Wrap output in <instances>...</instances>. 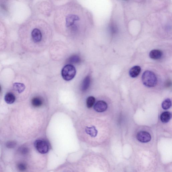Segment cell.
Here are the masks:
<instances>
[{"label":"cell","instance_id":"obj_8","mask_svg":"<svg viewBox=\"0 0 172 172\" xmlns=\"http://www.w3.org/2000/svg\"><path fill=\"white\" fill-rule=\"evenodd\" d=\"M162 55V52L158 50H151L149 54L150 58L154 60H157L161 59Z\"/></svg>","mask_w":172,"mask_h":172},{"label":"cell","instance_id":"obj_5","mask_svg":"<svg viewBox=\"0 0 172 172\" xmlns=\"http://www.w3.org/2000/svg\"><path fill=\"white\" fill-rule=\"evenodd\" d=\"M137 138L138 140L143 143H146L150 142L151 139V135L149 133L145 131L139 132L137 135Z\"/></svg>","mask_w":172,"mask_h":172},{"label":"cell","instance_id":"obj_6","mask_svg":"<svg viewBox=\"0 0 172 172\" xmlns=\"http://www.w3.org/2000/svg\"><path fill=\"white\" fill-rule=\"evenodd\" d=\"M31 36L34 42H40L42 40V32L40 29L38 28H34L32 32Z\"/></svg>","mask_w":172,"mask_h":172},{"label":"cell","instance_id":"obj_10","mask_svg":"<svg viewBox=\"0 0 172 172\" xmlns=\"http://www.w3.org/2000/svg\"><path fill=\"white\" fill-rule=\"evenodd\" d=\"M91 79L90 76H88L83 80L81 85V89L82 91H86L90 86Z\"/></svg>","mask_w":172,"mask_h":172},{"label":"cell","instance_id":"obj_22","mask_svg":"<svg viewBox=\"0 0 172 172\" xmlns=\"http://www.w3.org/2000/svg\"><path fill=\"white\" fill-rule=\"evenodd\" d=\"M1 86H0V92H1Z\"/></svg>","mask_w":172,"mask_h":172},{"label":"cell","instance_id":"obj_19","mask_svg":"<svg viewBox=\"0 0 172 172\" xmlns=\"http://www.w3.org/2000/svg\"><path fill=\"white\" fill-rule=\"evenodd\" d=\"M16 143L14 141H8L6 143V147L8 148H13L15 147Z\"/></svg>","mask_w":172,"mask_h":172},{"label":"cell","instance_id":"obj_2","mask_svg":"<svg viewBox=\"0 0 172 172\" xmlns=\"http://www.w3.org/2000/svg\"><path fill=\"white\" fill-rule=\"evenodd\" d=\"M142 82L144 86L148 88L155 86L157 83V79L155 74L151 71H144L142 76Z\"/></svg>","mask_w":172,"mask_h":172},{"label":"cell","instance_id":"obj_16","mask_svg":"<svg viewBox=\"0 0 172 172\" xmlns=\"http://www.w3.org/2000/svg\"><path fill=\"white\" fill-rule=\"evenodd\" d=\"M81 61V59L80 57L77 55H74L71 56L68 59L69 63L73 64L80 63Z\"/></svg>","mask_w":172,"mask_h":172},{"label":"cell","instance_id":"obj_4","mask_svg":"<svg viewBox=\"0 0 172 172\" xmlns=\"http://www.w3.org/2000/svg\"><path fill=\"white\" fill-rule=\"evenodd\" d=\"M34 146L39 153L42 154L47 153L49 150V146L47 142L38 140L34 143Z\"/></svg>","mask_w":172,"mask_h":172},{"label":"cell","instance_id":"obj_13","mask_svg":"<svg viewBox=\"0 0 172 172\" xmlns=\"http://www.w3.org/2000/svg\"><path fill=\"white\" fill-rule=\"evenodd\" d=\"M86 131L87 134L90 135L92 137H95L98 134V131L94 126L91 127H87Z\"/></svg>","mask_w":172,"mask_h":172},{"label":"cell","instance_id":"obj_7","mask_svg":"<svg viewBox=\"0 0 172 172\" xmlns=\"http://www.w3.org/2000/svg\"><path fill=\"white\" fill-rule=\"evenodd\" d=\"M107 108V103L103 101H98L94 107L95 110L98 112H104L106 110Z\"/></svg>","mask_w":172,"mask_h":172},{"label":"cell","instance_id":"obj_12","mask_svg":"<svg viewBox=\"0 0 172 172\" xmlns=\"http://www.w3.org/2000/svg\"><path fill=\"white\" fill-rule=\"evenodd\" d=\"M5 101L8 104H12L14 103L16 100V98L14 95L11 93H7L5 95Z\"/></svg>","mask_w":172,"mask_h":172},{"label":"cell","instance_id":"obj_1","mask_svg":"<svg viewBox=\"0 0 172 172\" xmlns=\"http://www.w3.org/2000/svg\"><path fill=\"white\" fill-rule=\"evenodd\" d=\"M66 13H62L63 16H62V22L65 23L66 28L73 27L75 28L77 27L79 23H84V19H82L81 13L76 11H68Z\"/></svg>","mask_w":172,"mask_h":172},{"label":"cell","instance_id":"obj_9","mask_svg":"<svg viewBox=\"0 0 172 172\" xmlns=\"http://www.w3.org/2000/svg\"><path fill=\"white\" fill-rule=\"evenodd\" d=\"M141 71V68L138 66H136L132 67L129 71V74L131 77H137Z\"/></svg>","mask_w":172,"mask_h":172},{"label":"cell","instance_id":"obj_18","mask_svg":"<svg viewBox=\"0 0 172 172\" xmlns=\"http://www.w3.org/2000/svg\"><path fill=\"white\" fill-rule=\"evenodd\" d=\"M171 106V102L169 98L165 100L162 103V108L164 110H167L170 108Z\"/></svg>","mask_w":172,"mask_h":172},{"label":"cell","instance_id":"obj_15","mask_svg":"<svg viewBox=\"0 0 172 172\" xmlns=\"http://www.w3.org/2000/svg\"><path fill=\"white\" fill-rule=\"evenodd\" d=\"M13 88L18 93H21L25 89V86L24 84L19 83H15L13 84Z\"/></svg>","mask_w":172,"mask_h":172},{"label":"cell","instance_id":"obj_11","mask_svg":"<svg viewBox=\"0 0 172 172\" xmlns=\"http://www.w3.org/2000/svg\"><path fill=\"white\" fill-rule=\"evenodd\" d=\"M171 114L170 112L166 111L163 112L160 117V120L162 122L166 123L170 120L171 118Z\"/></svg>","mask_w":172,"mask_h":172},{"label":"cell","instance_id":"obj_14","mask_svg":"<svg viewBox=\"0 0 172 172\" xmlns=\"http://www.w3.org/2000/svg\"><path fill=\"white\" fill-rule=\"evenodd\" d=\"M31 103L33 106L35 107H39L42 105L43 101L42 98L40 97L34 98L31 101Z\"/></svg>","mask_w":172,"mask_h":172},{"label":"cell","instance_id":"obj_17","mask_svg":"<svg viewBox=\"0 0 172 172\" xmlns=\"http://www.w3.org/2000/svg\"><path fill=\"white\" fill-rule=\"evenodd\" d=\"M96 101L95 98L93 97L90 96L87 98L86 105L87 107L88 108H91L92 107Z\"/></svg>","mask_w":172,"mask_h":172},{"label":"cell","instance_id":"obj_3","mask_svg":"<svg viewBox=\"0 0 172 172\" xmlns=\"http://www.w3.org/2000/svg\"><path fill=\"white\" fill-rule=\"evenodd\" d=\"M76 70L74 66L68 64L64 66L62 71V75L63 79L66 81L72 80L76 74Z\"/></svg>","mask_w":172,"mask_h":172},{"label":"cell","instance_id":"obj_21","mask_svg":"<svg viewBox=\"0 0 172 172\" xmlns=\"http://www.w3.org/2000/svg\"><path fill=\"white\" fill-rule=\"evenodd\" d=\"M20 151L22 154L26 155L29 152V150L27 148L23 147L21 149Z\"/></svg>","mask_w":172,"mask_h":172},{"label":"cell","instance_id":"obj_20","mask_svg":"<svg viewBox=\"0 0 172 172\" xmlns=\"http://www.w3.org/2000/svg\"><path fill=\"white\" fill-rule=\"evenodd\" d=\"M17 167L18 169L21 171H24L27 168L26 164L23 163H20L18 164Z\"/></svg>","mask_w":172,"mask_h":172}]
</instances>
